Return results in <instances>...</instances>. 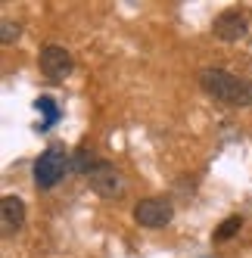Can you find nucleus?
<instances>
[{
    "mask_svg": "<svg viewBox=\"0 0 252 258\" xmlns=\"http://www.w3.org/2000/svg\"><path fill=\"white\" fill-rule=\"evenodd\" d=\"M200 87H203L206 97H212L221 106L252 109V81L233 75L227 69H203L200 72Z\"/></svg>",
    "mask_w": 252,
    "mask_h": 258,
    "instance_id": "f257e3e1",
    "label": "nucleus"
},
{
    "mask_svg": "<svg viewBox=\"0 0 252 258\" xmlns=\"http://www.w3.org/2000/svg\"><path fill=\"white\" fill-rule=\"evenodd\" d=\"M72 171V156H66V150H59V146H47V150L34 159V187L38 190H53L56 183Z\"/></svg>",
    "mask_w": 252,
    "mask_h": 258,
    "instance_id": "f03ea898",
    "label": "nucleus"
},
{
    "mask_svg": "<svg viewBox=\"0 0 252 258\" xmlns=\"http://www.w3.org/2000/svg\"><path fill=\"white\" fill-rule=\"evenodd\" d=\"M84 180L91 183V190H94L97 196H103V199H118V196L124 193V180H121L118 168H115L112 162H106V159H100Z\"/></svg>",
    "mask_w": 252,
    "mask_h": 258,
    "instance_id": "7ed1b4c3",
    "label": "nucleus"
},
{
    "mask_svg": "<svg viewBox=\"0 0 252 258\" xmlns=\"http://www.w3.org/2000/svg\"><path fill=\"white\" fill-rule=\"evenodd\" d=\"M38 66H41V75L50 78V81H66L72 75V69H75V62H72V53L59 44H47L41 47L38 53Z\"/></svg>",
    "mask_w": 252,
    "mask_h": 258,
    "instance_id": "20e7f679",
    "label": "nucleus"
},
{
    "mask_svg": "<svg viewBox=\"0 0 252 258\" xmlns=\"http://www.w3.org/2000/svg\"><path fill=\"white\" fill-rule=\"evenodd\" d=\"M174 218V206L168 199H162V196H150V199H140L137 206H134V221L140 227H165L168 221Z\"/></svg>",
    "mask_w": 252,
    "mask_h": 258,
    "instance_id": "39448f33",
    "label": "nucleus"
},
{
    "mask_svg": "<svg viewBox=\"0 0 252 258\" xmlns=\"http://www.w3.org/2000/svg\"><path fill=\"white\" fill-rule=\"evenodd\" d=\"M212 31H215V38H218V41L237 44V41H243V38H246L249 22H246V16H243L240 10H224V13L215 16Z\"/></svg>",
    "mask_w": 252,
    "mask_h": 258,
    "instance_id": "423d86ee",
    "label": "nucleus"
},
{
    "mask_svg": "<svg viewBox=\"0 0 252 258\" xmlns=\"http://www.w3.org/2000/svg\"><path fill=\"white\" fill-rule=\"evenodd\" d=\"M25 227V202L19 196H4L0 202V230L4 236H13Z\"/></svg>",
    "mask_w": 252,
    "mask_h": 258,
    "instance_id": "0eeeda50",
    "label": "nucleus"
},
{
    "mask_svg": "<svg viewBox=\"0 0 252 258\" xmlns=\"http://www.w3.org/2000/svg\"><path fill=\"white\" fill-rule=\"evenodd\" d=\"M243 227V218L240 215H230V218H224L221 221V224L218 227H215V233H212V239H215V243H224V239H230L233 233H237Z\"/></svg>",
    "mask_w": 252,
    "mask_h": 258,
    "instance_id": "6e6552de",
    "label": "nucleus"
},
{
    "mask_svg": "<svg viewBox=\"0 0 252 258\" xmlns=\"http://www.w3.org/2000/svg\"><path fill=\"white\" fill-rule=\"evenodd\" d=\"M97 162H100V159H97L94 153H87V150H78L75 156H72V171H75V174H81V177H87V174H91V168H94Z\"/></svg>",
    "mask_w": 252,
    "mask_h": 258,
    "instance_id": "1a4fd4ad",
    "label": "nucleus"
},
{
    "mask_svg": "<svg viewBox=\"0 0 252 258\" xmlns=\"http://www.w3.org/2000/svg\"><path fill=\"white\" fill-rule=\"evenodd\" d=\"M34 106H38L41 112H44V121H41V131H47V127H53V124H56L59 112H56V103H53L50 97H41V100L34 103Z\"/></svg>",
    "mask_w": 252,
    "mask_h": 258,
    "instance_id": "9d476101",
    "label": "nucleus"
},
{
    "mask_svg": "<svg viewBox=\"0 0 252 258\" xmlns=\"http://www.w3.org/2000/svg\"><path fill=\"white\" fill-rule=\"evenodd\" d=\"M0 41H4V44H13V41H19V25H13V22H4V25H0Z\"/></svg>",
    "mask_w": 252,
    "mask_h": 258,
    "instance_id": "9b49d317",
    "label": "nucleus"
}]
</instances>
